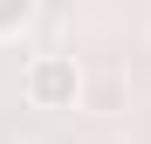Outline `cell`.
Listing matches in <instances>:
<instances>
[{
  "mask_svg": "<svg viewBox=\"0 0 151 144\" xmlns=\"http://www.w3.org/2000/svg\"><path fill=\"white\" fill-rule=\"evenodd\" d=\"M21 96H28V110H76V96H83V62L62 55V48L28 55V69H21Z\"/></svg>",
  "mask_w": 151,
  "mask_h": 144,
  "instance_id": "obj_1",
  "label": "cell"
},
{
  "mask_svg": "<svg viewBox=\"0 0 151 144\" xmlns=\"http://www.w3.org/2000/svg\"><path fill=\"white\" fill-rule=\"evenodd\" d=\"M124 103H131V76H124V69H83V96H76V110L117 117Z\"/></svg>",
  "mask_w": 151,
  "mask_h": 144,
  "instance_id": "obj_2",
  "label": "cell"
},
{
  "mask_svg": "<svg viewBox=\"0 0 151 144\" xmlns=\"http://www.w3.org/2000/svg\"><path fill=\"white\" fill-rule=\"evenodd\" d=\"M35 28V0H0V41H21Z\"/></svg>",
  "mask_w": 151,
  "mask_h": 144,
  "instance_id": "obj_3",
  "label": "cell"
},
{
  "mask_svg": "<svg viewBox=\"0 0 151 144\" xmlns=\"http://www.w3.org/2000/svg\"><path fill=\"white\" fill-rule=\"evenodd\" d=\"M83 144H131V137H117V130H96V137H83Z\"/></svg>",
  "mask_w": 151,
  "mask_h": 144,
  "instance_id": "obj_4",
  "label": "cell"
},
{
  "mask_svg": "<svg viewBox=\"0 0 151 144\" xmlns=\"http://www.w3.org/2000/svg\"><path fill=\"white\" fill-rule=\"evenodd\" d=\"M144 28H151V7H144Z\"/></svg>",
  "mask_w": 151,
  "mask_h": 144,
  "instance_id": "obj_5",
  "label": "cell"
}]
</instances>
